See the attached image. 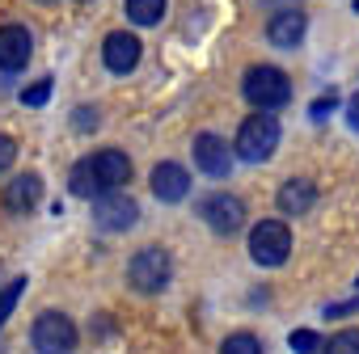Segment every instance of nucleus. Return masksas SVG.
<instances>
[{"label":"nucleus","mask_w":359,"mask_h":354,"mask_svg":"<svg viewBox=\"0 0 359 354\" xmlns=\"http://www.w3.org/2000/svg\"><path fill=\"white\" fill-rule=\"evenodd\" d=\"M275 148H279V118H275L271 110H262V114H250V118L241 122L233 152H237L241 160H250V164H262V160L275 156Z\"/></svg>","instance_id":"f257e3e1"},{"label":"nucleus","mask_w":359,"mask_h":354,"mask_svg":"<svg viewBox=\"0 0 359 354\" xmlns=\"http://www.w3.org/2000/svg\"><path fill=\"white\" fill-rule=\"evenodd\" d=\"M169 278H173V262H169V253H165L161 245H148V249H140V253L127 262V283H131L135 291H144V295L165 291Z\"/></svg>","instance_id":"f03ea898"},{"label":"nucleus","mask_w":359,"mask_h":354,"mask_svg":"<svg viewBox=\"0 0 359 354\" xmlns=\"http://www.w3.org/2000/svg\"><path fill=\"white\" fill-rule=\"evenodd\" d=\"M287 253H292V232H287L283 220H262V224H254V232H250V257H254L258 266L275 270V266L287 262Z\"/></svg>","instance_id":"7ed1b4c3"},{"label":"nucleus","mask_w":359,"mask_h":354,"mask_svg":"<svg viewBox=\"0 0 359 354\" xmlns=\"http://www.w3.org/2000/svg\"><path fill=\"white\" fill-rule=\"evenodd\" d=\"M241 89H245L250 106H258V110H279V106H287V97H292V85H287V76H283L279 68H266V64L250 68Z\"/></svg>","instance_id":"20e7f679"},{"label":"nucleus","mask_w":359,"mask_h":354,"mask_svg":"<svg viewBox=\"0 0 359 354\" xmlns=\"http://www.w3.org/2000/svg\"><path fill=\"white\" fill-rule=\"evenodd\" d=\"M34 346L43 350V354H64V350H72L76 346V325L64 316V312H43L39 320H34Z\"/></svg>","instance_id":"39448f33"},{"label":"nucleus","mask_w":359,"mask_h":354,"mask_svg":"<svg viewBox=\"0 0 359 354\" xmlns=\"http://www.w3.org/2000/svg\"><path fill=\"white\" fill-rule=\"evenodd\" d=\"M93 220H97L106 232H123V228H131V224L140 220V207H135V199H127V194H118V190H102V194L93 199Z\"/></svg>","instance_id":"423d86ee"},{"label":"nucleus","mask_w":359,"mask_h":354,"mask_svg":"<svg viewBox=\"0 0 359 354\" xmlns=\"http://www.w3.org/2000/svg\"><path fill=\"white\" fill-rule=\"evenodd\" d=\"M199 215L208 220V228H212V232L233 236V232L245 224V203H241V199H233V194H212V199H203V203H199Z\"/></svg>","instance_id":"0eeeda50"},{"label":"nucleus","mask_w":359,"mask_h":354,"mask_svg":"<svg viewBox=\"0 0 359 354\" xmlns=\"http://www.w3.org/2000/svg\"><path fill=\"white\" fill-rule=\"evenodd\" d=\"M195 164H199V173H208V177H229V169H233V148H229L220 135L203 131V135L195 139Z\"/></svg>","instance_id":"6e6552de"},{"label":"nucleus","mask_w":359,"mask_h":354,"mask_svg":"<svg viewBox=\"0 0 359 354\" xmlns=\"http://www.w3.org/2000/svg\"><path fill=\"white\" fill-rule=\"evenodd\" d=\"M30 51H34V38H30L26 26L0 30V72H22L30 64Z\"/></svg>","instance_id":"1a4fd4ad"},{"label":"nucleus","mask_w":359,"mask_h":354,"mask_svg":"<svg viewBox=\"0 0 359 354\" xmlns=\"http://www.w3.org/2000/svg\"><path fill=\"white\" fill-rule=\"evenodd\" d=\"M304 30H309V17L296 9V5H283L271 22H266V38L275 43V47H300V38H304Z\"/></svg>","instance_id":"9d476101"},{"label":"nucleus","mask_w":359,"mask_h":354,"mask_svg":"<svg viewBox=\"0 0 359 354\" xmlns=\"http://www.w3.org/2000/svg\"><path fill=\"white\" fill-rule=\"evenodd\" d=\"M102 59H106V68H110V72L127 76V72L140 64V38H135V34H127V30L106 34V43H102Z\"/></svg>","instance_id":"9b49d317"},{"label":"nucleus","mask_w":359,"mask_h":354,"mask_svg":"<svg viewBox=\"0 0 359 354\" xmlns=\"http://www.w3.org/2000/svg\"><path fill=\"white\" fill-rule=\"evenodd\" d=\"M93 173H97V182L102 190H118L123 182H131V156L118 152V148H102L97 156H89Z\"/></svg>","instance_id":"f8f14e48"},{"label":"nucleus","mask_w":359,"mask_h":354,"mask_svg":"<svg viewBox=\"0 0 359 354\" xmlns=\"http://www.w3.org/2000/svg\"><path fill=\"white\" fill-rule=\"evenodd\" d=\"M152 194H156L161 203H182V199L191 194V177H187V169L173 164V160L156 164V169H152Z\"/></svg>","instance_id":"ddd939ff"},{"label":"nucleus","mask_w":359,"mask_h":354,"mask_svg":"<svg viewBox=\"0 0 359 354\" xmlns=\"http://www.w3.org/2000/svg\"><path fill=\"white\" fill-rule=\"evenodd\" d=\"M39 199H43V177L39 173H22V177H13V182L5 186V207L13 215H30L39 207Z\"/></svg>","instance_id":"4468645a"},{"label":"nucleus","mask_w":359,"mask_h":354,"mask_svg":"<svg viewBox=\"0 0 359 354\" xmlns=\"http://www.w3.org/2000/svg\"><path fill=\"white\" fill-rule=\"evenodd\" d=\"M313 203H317V186L309 182V177H292V182H283V190H279V211L283 215H304Z\"/></svg>","instance_id":"2eb2a0df"},{"label":"nucleus","mask_w":359,"mask_h":354,"mask_svg":"<svg viewBox=\"0 0 359 354\" xmlns=\"http://www.w3.org/2000/svg\"><path fill=\"white\" fill-rule=\"evenodd\" d=\"M68 190H72L76 199H97V194H102V182H97V173H93L89 160H76V164H72V173H68Z\"/></svg>","instance_id":"dca6fc26"},{"label":"nucleus","mask_w":359,"mask_h":354,"mask_svg":"<svg viewBox=\"0 0 359 354\" xmlns=\"http://www.w3.org/2000/svg\"><path fill=\"white\" fill-rule=\"evenodd\" d=\"M169 9V0H127V17L135 26H156Z\"/></svg>","instance_id":"f3484780"},{"label":"nucleus","mask_w":359,"mask_h":354,"mask_svg":"<svg viewBox=\"0 0 359 354\" xmlns=\"http://www.w3.org/2000/svg\"><path fill=\"white\" fill-rule=\"evenodd\" d=\"M22 291H26V278H13V283H9L5 291H0V325H5V320L13 316V308H18Z\"/></svg>","instance_id":"a211bd4d"},{"label":"nucleus","mask_w":359,"mask_h":354,"mask_svg":"<svg viewBox=\"0 0 359 354\" xmlns=\"http://www.w3.org/2000/svg\"><path fill=\"white\" fill-rule=\"evenodd\" d=\"M325 350H338V354H359V329H342L334 333L330 341H321Z\"/></svg>","instance_id":"6ab92c4d"},{"label":"nucleus","mask_w":359,"mask_h":354,"mask_svg":"<svg viewBox=\"0 0 359 354\" xmlns=\"http://www.w3.org/2000/svg\"><path fill=\"white\" fill-rule=\"evenodd\" d=\"M224 350H229V354H258L262 341H258L254 333H233V337L224 341Z\"/></svg>","instance_id":"aec40b11"},{"label":"nucleus","mask_w":359,"mask_h":354,"mask_svg":"<svg viewBox=\"0 0 359 354\" xmlns=\"http://www.w3.org/2000/svg\"><path fill=\"white\" fill-rule=\"evenodd\" d=\"M287 341H292V350H321V337H317L313 329H296Z\"/></svg>","instance_id":"412c9836"},{"label":"nucleus","mask_w":359,"mask_h":354,"mask_svg":"<svg viewBox=\"0 0 359 354\" xmlns=\"http://www.w3.org/2000/svg\"><path fill=\"white\" fill-rule=\"evenodd\" d=\"M47 97H51V80H39L34 89H26V93H22V101H26V106H43Z\"/></svg>","instance_id":"4be33fe9"},{"label":"nucleus","mask_w":359,"mask_h":354,"mask_svg":"<svg viewBox=\"0 0 359 354\" xmlns=\"http://www.w3.org/2000/svg\"><path fill=\"white\" fill-rule=\"evenodd\" d=\"M13 156H18V143H13L9 135H0V173L13 164Z\"/></svg>","instance_id":"5701e85b"},{"label":"nucleus","mask_w":359,"mask_h":354,"mask_svg":"<svg viewBox=\"0 0 359 354\" xmlns=\"http://www.w3.org/2000/svg\"><path fill=\"white\" fill-rule=\"evenodd\" d=\"M93 122H97V110H89V106H81V110H76V127H81V131H89Z\"/></svg>","instance_id":"b1692460"},{"label":"nucleus","mask_w":359,"mask_h":354,"mask_svg":"<svg viewBox=\"0 0 359 354\" xmlns=\"http://www.w3.org/2000/svg\"><path fill=\"white\" fill-rule=\"evenodd\" d=\"M346 122L359 131V97H351V106H346Z\"/></svg>","instance_id":"393cba45"},{"label":"nucleus","mask_w":359,"mask_h":354,"mask_svg":"<svg viewBox=\"0 0 359 354\" xmlns=\"http://www.w3.org/2000/svg\"><path fill=\"white\" fill-rule=\"evenodd\" d=\"M334 106V97H321V101H313V118H325V110Z\"/></svg>","instance_id":"a878e982"},{"label":"nucleus","mask_w":359,"mask_h":354,"mask_svg":"<svg viewBox=\"0 0 359 354\" xmlns=\"http://www.w3.org/2000/svg\"><path fill=\"white\" fill-rule=\"evenodd\" d=\"M355 13H359V0H355Z\"/></svg>","instance_id":"bb28decb"}]
</instances>
